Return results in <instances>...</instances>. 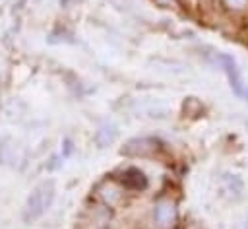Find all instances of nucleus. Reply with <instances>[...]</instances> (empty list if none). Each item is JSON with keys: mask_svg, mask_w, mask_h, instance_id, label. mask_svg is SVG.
I'll return each mask as SVG.
<instances>
[{"mask_svg": "<svg viewBox=\"0 0 248 229\" xmlns=\"http://www.w3.org/2000/svg\"><path fill=\"white\" fill-rule=\"evenodd\" d=\"M128 198H130V192L118 180L116 175H107L93 186V200L105 206L107 210H110L112 213L122 210L128 204Z\"/></svg>", "mask_w": 248, "mask_h": 229, "instance_id": "nucleus-1", "label": "nucleus"}, {"mask_svg": "<svg viewBox=\"0 0 248 229\" xmlns=\"http://www.w3.org/2000/svg\"><path fill=\"white\" fill-rule=\"evenodd\" d=\"M54 196H56V186L50 179L39 182L27 196L25 204H23V212H21V217L25 223H35L39 217H43L48 208L52 206L54 202Z\"/></svg>", "mask_w": 248, "mask_h": 229, "instance_id": "nucleus-2", "label": "nucleus"}, {"mask_svg": "<svg viewBox=\"0 0 248 229\" xmlns=\"http://www.w3.org/2000/svg\"><path fill=\"white\" fill-rule=\"evenodd\" d=\"M149 223L153 229H178L180 212L172 194H159L149 208Z\"/></svg>", "mask_w": 248, "mask_h": 229, "instance_id": "nucleus-3", "label": "nucleus"}, {"mask_svg": "<svg viewBox=\"0 0 248 229\" xmlns=\"http://www.w3.org/2000/svg\"><path fill=\"white\" fill-rule=\"evenodd\" d=\"M163 142L155 136H134L124 142L120 153L130 159H155L163 153Z\"/></svg>", "mask_w": 248, "mask_h": 229, "instance_id": "nucleus-4", "label": "nucleus"}, {"mask_svg": "<svg viewBox=\"0 0 248 229\" xmlns=\"http://www.w3.org/2000/svg\"><path fill=\"white\" fill-rule=\"evenodd\" d=\"M215 62H217L219 68L225 72V76H227V80H229L231 89L234 91V95L240 97V99H246V95H248V83H244L236 60H234L231 54L217 50V52H215Z\"/></svg>", "mask_w": 248, "mask_h": 229, "instance_id": "nucleus-5", "label": "nucleus"}, {"mask_svg": "<svg viewBox=\"0 0 248 229\" xmlns=\"http://www.w3.org/2000/svg\"><path fill=\"white\" fill-rule=\"evenodd\" d=\"M116 177H118V180L126 186V190H128L130 194H140V192L147 190V186H149L147 175H145L140 167H134V165L122 167V169L116 173Z\"/></svg>", "mask_w": 248, "mask_h": 229, "instance_id": "nucleus-6", "label": "nucleus"}, {"mask_svg": "<svg viewBox=\"0 0 248 229\" xmlns=\"http://www.w3.org/2000/svg\"><path fill=\"white\" fill-rule=\"evenodd\" d=\"M110 221H112V212L95 200L93 204H87V208L83 210V223H87L91 229H105Z\"/></svg>", "mask_w": 248, "mask_h": 229, "instance_id": "nucleus-7", "label": "nucleus"}, {"mask_svg": "<svg viewBox=\"0 0 248 229\" xmlns=\"http://www.w3.org/2000/svg\"><path fill=\"white\" fill-rule=\"evenodd\" d=\"M118 134H120L118 126L114 122H110V120H105V122H101L95 128V132H93V144L99 149H107V147H110L118 140Z\"/></svg>", "mask_w": 248, "mask_h": 229, "instance_id": "nucleus-8", "label": "nucleus"}, {"mask_svg": "<svg viewBox=\"0 0 248 229\" xmlns=\"http://www.w3.org/2000/svg\"><path fill=\"white\" fill-rule=\"evenodd\" d=\"M221 188L232 200H238V198L244 196V180L236 173H225L221 177Z\"/></svg>", "mask_w": 248, "mask_h": 229, "instance_id": "nucleus-9", "label": "nucleus"}, {"mask_svg": "<svg viewBox=\"0 0 248 229\" xmlns=\"http://www.w3.org/2000/svg\"><path fill=\"white\" fill-rule=\"evenodd\" d=\"M217 8L227 17H246L248 16V0H215Z\"/></svg>", "mask_w": 248, "mask_h": 229, "instance_id": "nucleus-10", "label": "nucleus"}, {"mask_svg": "<svg viewBox=\"0 0 248 229\" xmlns=\"http://www.w3.org/2000/svg\"><path fill=\"white\" fill-rule=\"evenodd\" d=\"M203 111H205V107H203L202 99H198V97H184V101H182V114L184 116L198 118V116L203 114Z\"/></svg>", "mask_w": 248, "mask_h": 229, "instance_id": "nucleus-11", "label": "nucleus"}, {"mask_svg": "<svg viewBox=\"0 0 248 229\" xmlns=\"http://www.w3.org/2000/svg\"><path fill=\"white\" fill-rule=\"evenodd\" d=\"M70 37H72V33H70L66 27H56V29L48 35V43H68V41H72Z\"/></svg>", "mask_w": 248, "mask_h": 229, "instance_id": "nucleus-12", "label": "nucleus"}, {"mask_svg": "<svg viewBox=\"0 0 248 229\" xmlns=\"http://www.w3.org/2000/svg\"><path fill=\"white\" fill-rule=\"evenodd\" d=\"M151 2L161 10H180V2L178 0H151Z\"/></svg>", "mask_w": 248, "mask_h": 229, "instance_id": "nucleus-13", "label": "nucleus"}, {"mask_svg": "<svg viewBox=\"0 0 248 229\" xmlns=\"http://www.w3.org/2000/svg\"><path fill=\"white\" fill-rule=\"evenodd\" d=\"M78 4H79V0H60V6L66 8V10H68V8H74V6H78Z\"/></svg>", "mask_w": 248, "mask_h": 229, "instance_id": "nucleus-14", "label": "nucleus"}, {"mask_svg": "<svg viewBox=\"0 0 248 229\" xmlns=\"http://www.w3.org/2000/svg\"><path fill=\"white\" fill-rule=\"evenodd\" d=\"M244 229H248V225H246V227H244Z\"/></svg>", "mask_w": 248, "mask_h": 229, "instance_id": "nucleus-15", "label": "nucleus"}]
</instances>
